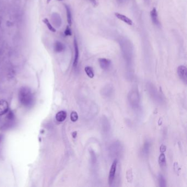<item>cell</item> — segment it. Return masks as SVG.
<instances>
[{
	"mask_svg": "<svg viewBox=\"0 0 187 187\" xmlns=\"http://www.w3.org/2000/svg\"><path fill=\"white\" fill-rule=\"evenodd\" d=\"M58 1H63V0H58Z\"/></svg>",
	"mask_w": 187,
	"mask_h": 187,
	"instance_id": "44dd1931",
	"label": "cell"
},
{
	"mask_svg": "<svg viewBox=\"0 0 187 187\" xmlns=\"http://www.w3.org/2000/svg\"><path fill=\"white\" fill-rule=\"evenodd\" d=\"M159 183V185L160 187H164L166 186V180H165V178L163 177L162 175L159 176L158 178Z\"/></svg>",
	"mask_w": 187,
	"mask_h": 187,
	"instance_id": "9a60e30c",
	"label": "cell"
},
{
	"mask_svg": "<svg viewBox=\"0 0 187 187\" xmlns=\"http://www.w3.org/2000/svg\"><path fill=\"white\" fill-rule=\"evenodd\" d=\"M177 73L180 79L182 80V81L184 82L185 84H186L187 81V67L184 65H180V67H178Z\"/></svg>",
	"mask_w": 187,
	"mask_h": 187,
	"instance_id": "3957f363",
	"label": "cell"
},
{
	"mask_svg": "<svg viewBox=\"0 0 187 187\" xmlns=\"http://www.w3.org/2000/svg\"><path fill=\"white\" fill-rule=\"evenodd\" d=\"M115 15L117 18L122 20L124 23L129 25H132L133 24V22H132V20L130 19L129 18L126 17L125 15H121L119 13L116 12V13H115Z\"/></svg>",
	"mask_w": 187,
	"mask_h": 187,
	"instance_id": "ba28073f",
	"label": "cell"
},
{
	"mask_svg": "<svg viewBox=\"0 0 187 187\" xmlns=\"http://www.w3.org/2000/svg\"><path fill=\"white\" fill-rule=\"evenodd\" d=\"M85 71L89 77H90V78L94 77V70L92 69V67H86L85 68Z\"/></svg>",
	"mask_w": 187,
	"mask_h": 187,
	"instance_id": "7c38bea8",
	"label": "cell"
},
{
	"mask_svg": "<svg viewBox=\"0 0 187 187\" xmlns=\"http://www.w3.org/2000/svg\"><path fill=\"white\" fill-rule=\"evenodd\" d=\"M146 1H148V0H146Z\"/></svg>",
	"mask_w": 187,
	"mask_h": 187,
	"instance_id": "7402d4cb",
	"label": "cell"
},
{
	"mask_svg": "<svg viewBox=\"0 0 187 187\" xmlns=\"http://www.w3.org/2000/svg\"><path fill=\"white\" fill-rule=\"evenodd\" d=\"M70 119L72 122H76L78 120V115L76 111H72L70 115Z\"/></svg>",
	"mask_w": 187,
	"mask_h": 187,
	"instance_id": "2e32d148",
	"label": "cell"
},
{
	"mask_svg": "<svg viewBox=\"0 0 187 187\" xmlns=\"http://www.w3.org/2000/svg\"><path fill=\"white\" fill-rule=\"evenodd\" d=\"M118 165V160L115 159V160L113 161V163L111 166V170L109 172V185H111L113 184L114 180L115 178V173L116 170V167Z\"/></svg>",
	"mask_w": 187,
	"mask_h": 187,
	"instance_id": "7a4b0ae2",
	"label": "cell"
},
{
	"mask_svg": "<svg viewBox=\"0 0 187 187\" xmlns=\"http://www.w3.org/2000/svg\"><path fill=\"white\" fill-rule=\"evenodd\" d=\"M65 9H66V12H67V23H68V24L70 26L72 24V12H71V10H70L69 6L65 5Z\"/></svg>",
	"mask_w": 187,
	"mask_h": 187,
	"instance_id": "8fae6325",
	"label": "cell"
},
{
	"mask_svg": "<svg viewBox=\"0 0 187 187\" xmlns=\"http://www.w3.org/2000/svg\"><path fill=\"white\" fill-rule=\"evenodd\" d=\"M43 22L44 23V24H46V26H47V27L48 28V29H49L50 31L53 32V33H55V31H56V30H55V28L50 24V22H49L48 19L45 18V19H43Z\"/></svg>",
	"mask_w": 187,
	"mask_h": 187,
	"instance_id": "4fadbf2b",
	"label": "cell"
},
{
	"mask_svg": "<svg viewBox=\"0 0 187 187\" xmlns=\"http://www.w3.org/2000/svg\"><path fill=\"white\" fill-rule=\"evenodd\" d=\"M74 46L75 56L74 60V63H73V66L74 67H76L77 65L78 61H79V46H78V43H77L76 38L75 37H74Z\"/></svg>",
	"mask_w": 187,
	"mask_h": 187,
	"instance_id": "277c9868",
	"label": "cell"
},
{
	"mask_svg": "<svg viewBox=\"0 0 187 187\" xmlns=\"http://www.w3.org/2000/svg\"><path fill=\"white\" fill-rule=\"evenodd\" d=\"M67 114L65 111H60L56 114L55 119L58 122H63L66 119Z\"/></svg>",
	"mask_w": 187,
	"mask_h": 187,
	"instance_id": "30bf717a",
	"label": "cell"
},
{
	"mask_svg": "<svg viewBox=\"0 0 187 187\" xmlns=\"http://www.w3.org/2000/svg\"><path fill=\"white\" fill-rule=\"evenodd\" d=\"M54 49L56 52L60 53L65 50V46L63 43L60 41H56L54 43Z\"/></svg>",
	"mask_w": 187,
	"mask_h": 187,
	"instance_id": "9c48e42d",
	"label": "cell"
},
{
	"mask_svg": "<svg viewBox=\"0 0 187 187\" xmlns=\"http://www.w3.org/2000/svg\"><path fill=\"white\" fill-rule=\"evenodd\" d=\"M99 65L103 70H107L110 67L111 62L110 59L106 58H100L98 59Z\"/></svg>",
	"mask_w": 187,
	"mask_h": 187,
	"instance_id": "52a82bcc",
	"label": "cell"
},
{
	"mask_svg": "<svg viewBox=\"0 0 187 187\" xmlns=\"http://www.w3.org/2000/svg\"><path fill=\"white\" fill-rule=\"evenodd\" d=\"M76 136H77V132H73V133H72V137H73V138H76Z\"/></svg>",
	"mask_w": 187,
	"mask_h": 187,
	"instance_id": "d6986e66",
	"label": "cell"
},
{
	"mask_svg": "<svg viewBox=\"0 0 187 187\" xmlns=\"http://www.w3.org/2000/svg\"><path fill=\"white\" fill-rule=\"evenodd\" d=\"M19 99L22 105L30 107L34 102V96L30 89L27 87L21 88L19 92Z\"/></svg>",
	"mask_w": 187,
	"mask_h": 187,
	"instance_id": "6da1fadb",
	"label": "cell"
},
{
	"mask_svg": "<svg viewBox=\"0 0 187 187\" xmlns=\"http://www.w3.org/2000/svg\"><path fill=\"white\" fill-rule=\"evenodd\" d=\"M121 1H122V0H118V2H119V3L121 2Z\"/></svg>",
	"mask_w": 187,
	"mask_h": 187,
	"instance_id": "ffe728a7",
	"label": "cell"
},
{
	"mask_svg": "<svg viewBox=\"0 0 187 187\" xmlns=\"http://www.w3.org/2000/svg\"><path fill=\"white\" fill-rule=\"evenodd\" d=\"M9 110V105L7 102L3 99L0 100V116L4 115Z\"/></svg>",
	"mask_w": 187,
	"mask_h": 187,
	"instance_id": "5b68a950",
	"label": "cell"
},
{
	"mask_svg": "<svg viewBox=\"0 0 187 187\" xmlns=\"http://www.w3.org/2000/svg\"><path fill=\"white\" fill-rule=\"evenodd\" d=\"M159 162L161 166L165 165L166 163V159L164 154H161L159 159Z\"/></svg>",
	"mask_w": 187,
	"mask_h": 187,
	"instance_id": "5bb4252c",
	"label": "cell"
},
{
	"mask_svg": "<svg viewBox=\"0 0 187 187\" xmlns=\"http://www.w3.org/2000/svg\"><path fill=\"white\" fill-rule=\"evenodd\" d=\"M150 17L151 20L154 24L156 25V26H159L160 25L159 20L158 12L155 8H153L150 12Z\"/></svg>",
	"mask_w": 187,
	"mask_h": 187,
	"instance_id": "8992f818",
	"label": "cell"
},
{
	"mask_svg": "<svg viewBox=\"0 0 187 187\" xmlns=\"http://www.w3.org/2000/svg\"><path fill=\"white\" fill-rule=\"evenodd\" d=\"M90 2H91L92 5H94V6L95 7L97 5H98V3L97 2L96 0H89Z\"/></svg>",
	"mask_w": 187,
	"mask_h": 187,
	"instance_id": "ac0fdd59",
	"label": "cell"
},
{
	"mask_svg": "<svg viewBox=\"0 0 187 187\" xmlns=\"http://www.w3.org/2000/svg\"><path fill=\"white\" fill-rule=\"evenodd\" d=\"M64 34H65V36H71L72 35V30H71V29L70 28L69 26H67L66 29H65V31H64Z\"/></svg>",
	"mask_w": 187,
	"mask_h": 187,
	"instance_id": "e0dca14e",
	"label": "cell"
}]
</instances>
